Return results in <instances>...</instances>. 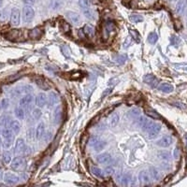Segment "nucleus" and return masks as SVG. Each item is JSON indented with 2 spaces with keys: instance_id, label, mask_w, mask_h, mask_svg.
I'll use <instances>...</instances> for the list:
<instances>
[{
  "instance_id": "nucleus-1",
  "label": "nucleus",
  "mask_w": 187,
  "mask_h": 187,
  "mask_svg": "<svg viewBox=\"0 0 187 187\" xmlns=\"http://www.w3.org/2000/svg\"><path fill=\"white\" fill-rule=\"evenodd\" d=\"M11 167L14 171H23L26 167V161L24 157L17 156L11 161Z\"/></svg>"
},
{
  "instance_id": "nucleus-2",
  "label": "nucleus",
  "mask_w": 187,
  "mask_h": 187,
  "mask_svg": "<svg viewBox=\"0 0 187 187\" xmlns=\"http://www.w3.org/2000/svg\"><path fill=\"white\" fill-rule=\"evenodd\" d=\"M35 16V11L34 9L29 6V5H25L23 9V19L24 22L26 24H29Z\"/></svg>"
},
{
  "instance_id": "nucleus-3",
  "label": "nucleus",
  "mask_w": 187,
  "mask_h": 187,
  "mask_svg": "<svg viewBox=\"0 0 187 187\" xmlns=\"http://www.w3.org/2000/svg\"><path fill=\"white\" fill-rule=\"evenodd\" d=\"M115 30V24L113 22H107L102 28V37L103 39H108L110 34Z\"/></svg>"
},
{
  "instance_id": "nucleus-4",
  "label": "nucleus",
  "mask_w": 187,
  "mask_h": 187,
  "mask_svg": "<svg viewBox=\"0 0 187 187\" xmlns=\"http://www.w3.org/2000/svg\"><path fill=\"white\" fill-rule=\"evenodd\" d=\"M33 91V88L29 85H24V86H19L16 87L12 91V95L16 97H20L23 95H26V94H30V92Z\"/></svg>"
},
{
  "instance_id": "nucleus-5",
  "label": "nucleus",
  "mask_w": 187,
  "mask_h": 187,
  "mask_svg": "<svg viewBox=\"0 0 187 187\" xmlns=\"http://www.w3.org/2000/svg\"><path fill=\"white\" fill-rule=\"evenodd\" d=\"M21 22V12L17 8H13L11 11V24L14 26L20 24Z\"/></svg>"
},
{
  "instance_id": "nucleus-6",
  "label": "nucleus",
  "mask_w": 187,
  "mask_h": 187,
  "mask_svg": "<svg viewBox=\"0 0 187 187\" xmlns=\"http://www.w3.org/2000/svg\"><path fill=\"white\" fill-rule=\"evenodd\" d=\"M33 100H34V97L31 95V94H26V95H24L20 99L19 105H20V107H22L24 110H26V109H28L30 107V105L32 104Z\"/></svg>"
},
{
  "instance_id": "nucleus-7",
  "label": "nucleus",
  "mask_w": 187,
  "mask_h": 187,
  "mask_svg": "<svg viewBox=\"0 0 187 187\" xmlns=\"http://www.w3.org/2000/svg\"><path fill=\"white\" fill-rule=\"evenodd\" d=\"M3 180H4L5 183H7V184H9V185H14V184H16V183L19 182L20 178H19L17 175L13 174V173L7 172V173L4 175Z\"/></svg>"
},
{
  "instance_id": "nucleus-8",
  "label": "nucleus",
  "mask_w": 187,
  "mask_h": 187,
  "mask_svg": "<svg viewBox=\"0 0 187 187\" xmlns=\"http://www.w3.org/2000/svg\"><path fill=\"white\" fill-rule=\"evenodd\" d=\"M66 16H67V18L68 19V21H69L71 24H75V25H79V24L81 23L80 16L78 13L74 12V11H67Z\"/></svg>"
},
{
  "instance_id": "nucleus-9",
  "label": "nucleus",
  "mask_w": 187,
  "mask_h": 187,
  "mask_svg": "<svg viewBox=\"0 0 187 187\" xmlns=\"http://www.w3.org/2000/svg\"><path fill=\"white\" fill-rule=\"evenodd\" d=\"M172 144V137L170 136H164L159 140H157L156 145L162 148L169 147Z\"/></svg>"
},
{
  "instance_id": "nucleus-10",
  "label": "nucleus",
  "mask_w": 187,
  "mask_h": 187,
  "mask_svg": "<svg viewBox=\"0 0 187 187\" xmlns=\"http://www.w3.org/2000/svg\"><path fill=\"white\" fill-rule=\"evenodd\" d=\"M25 152V143L23 138H18L15 142L14 153L16 154H22Z\"/></svg>"
},
{
  "instance_id": "nucleus-11",
  "label": "nucleus",
  "mask_w": 187,
  "mask_h": 187,
  "mask_svg": "<svg viewBox=\"0 0 187 187\" xmlns=\"http://www.w3.org/2000/svg\"><path fill=\"white\" fill-rule=\"evenodd\" d=\"M138 180L140 184H148L151 181V175L147 170H141L138 173Z\"/></svg>"
},
{
  "instance_id": "nucleus-12",
  "label": "nucleus",
  "mask_w": 187,
  "mask_h": 187,
  "mask_svg": "<svg viewBox=\"0 0 187 187\" xmlns=\"http://www.w3.org/2000/svg\"><path fill=\"white\" fill-rule=\"evenodd\" d=\"M59 100H60V97H59V95L56 93V92H54V91H53V92H51L50 94H49V96H48V105H49V107H54V105H56L58 102H59Z\"/></svg>"
},
{
  "instance_id": "nucleus-13",
  "label": "nucleus",
  "mask_w": 187,
  "mask_h": 187,
  "mask_svg": "<svg viewBox=\"0 0 187 187\" xmlns=\"http://www.w3.org/2000/svg\"><path fill=\"white\" fill-rule=\"evenodd\" d=\"M143 81L146 84H148L151 87H153V88H155L158 85V80L153 74H147V75H145L144 78H143Z\"/></svg>"
},
{
  "instance_id": "nucleus-14",
  "label": "nucleus",
  "mask_w": 187,
  "mask_h": 187,
  "mask_svg": "<svg viewBox=\"0 0 187 187\" xmlns=\"http://www.w3.org/2000/svg\"><path fill=\"white\" fill-rule=\"evenodd\" d=\"M160 130H161V125H160L159 124H155V123H154V124H153V126L150 128V130L147 132V133H148V137H149L150 139H153V138L156 137L157 135L159 134Z\"/></svg>"
},
{
  "instance_id": "nucleus-15",
  "label": "nucleus",
  "mask_w": 187,
  "mask_h": 187,
  "mask_svg": "<svg viewBox=\"0 0 187 187\" xmlns=\"http://www.w3.org/2000/svg\"><path fill=\"white\" fill-rule=\"evenodd\" d=\"M36 105L38 108H43L46 105L47 102V96L45 95L44 93H39L38 95L37 96L36 99H35Z\"/></svg>"
},
{
  "instance_id": "nucleus-16",
  "label": "nucleus",
  "mask_w": 187,
  "mask_h": 187,
  "mask_svg": "<svg viewBox=\"0 0 187 187\" xmlns=\"http://www.w3.org/2000/svg\"><path fill=\"white\" fill-rule=\"evenodd\" d=\"M44 134H45V124L43 122H40L36 128L35 137H37V139H41Z\"/></svg>"
},
{
  "instance_id": "nucleus-17",
  "label": "nucleus",
  "mask_w": 187,
  "mask_h": 187,
  "mask_svg": "<svg viewBox=\"0 0 187 187\" xmlns=\"http://www.w3.org/2000/svg\"><path fill=\"white\" fill-rule=\"evenodd\" d=\"M97 162L99 164H109L111 162V156L107 153L101 154L97 156Z\"/></svg>"
},
{
  "instance_id": "nucleus-18",
  "label": "nucleus",
  "mask_w": 187,
  "mask_h": 187,
  "mask_svg": "<svg viewBox=\"0 0 187 187\" xmlns=\"http://www.w3.org/2000/svg\"><path fill=\"white\" fill-rule=\"evenodd\" d=\"M36 83H37V85L40 88V89H42V90H49L50 89V84H49V82L47 81L44 78H42V77H39V78H37L36 79Z\"/></svg>"
},
{
  "instance_id": "nucleus-19",
  "label": "nucleus",
  "mask_w": 187,
  "mask_h": 187,
  "mask_svg": "<svg viewBox=\"0 0 187 187\" xmlns=\"http://www.w3.org/2000/svg\"><path fill=\"white\" fill-rule=\"evenodd\" d=\"M158 90L160 92H163V93H166V94H169L171 92H173L174 88L171 84L167 83V82H162L161 84L158 85Z\"/></svg>"
},
{
  "instance_id": "nucleus-20",
  "label": "nucleus",
  "mask_w": 187,
  "mask_h": 187,
  "mask_svg": "<svg viewBox=\"0 0 187 187\" xmlns=\"http://www.w3.org/2000/svg\"><path fill=\"white\" fill-rule=\"evenodd\" d=\"M62 114H63V110L60 106H58L54 112V124H59L62 121Z\"/></svg>"
},
{
  "instance_id": "nucleus-21",
  "label": "nucleus",
  "mask_w": 187,
  "mask_h": 187,
  "mask_svg": "<svg viewBox=\"0 0 187 187\" xmlns=\"http://www.w3.org/2000/svg\"><path fill=\"white\" fill-rule=\"evenodd\" d=\"M154 124V123L153 122V119L151 120L150 118L144 117V120H143V122H142L141 125H140V127L142 128V130H143V131L148 132V131L150 130V128L153 126V124Z\"/></svg>"
},
{
  "instance_id": "nucleus-22",
  "label": "nucleus",
  "mask_w": 187,
  "mask_h": 187,
  "mask_svg": "<svg viewBox=\"0 0 187 187\" xmlns=\"http://www.w3.org/2000/svg\"><path fill=\"white\" fill-rule=\"evenodd\" d=\"M64 5V0H51L50 1V7L53 11H58L60 10Z\"/></svg>"
},
{
  "instance_id": "nucleus-23",
  "label": "nucleus",
  "mask_w": 187,
  "mask_h": 187,
  "mask_svg": "<svg viewBox=\"0 0 187 187\" xmlns=\"http://www.w3.org/2000/svg\"><path fill=\"white\" fill-rule=\"evenodd\" d=\"M187 6V0H180L176 5V12L178 14H181Z\"/></svg>"
},
{
  "instance_id": "nucleus-24",
  "label": "nucleus",
  "mask_w": 187,
  "mask_h": 187,
  "mask_svg": "<svg viewBox=\"0 0 187 187\" xmlns=\"http://www.w3.org/2000/svg\"><path fill=\"white\" fill-rule=\"evenodd\" d=\"M43 34V31L39 28V27H36L32 30H30L29 32V37L31 38H39Z\"/></svg>"
},
{
  "instance_id": "nucleus-25",
  "label": "nucleus",
  "mask_w": 187,
  "mask_h": 187,
  "mask_svg": "<svg viewBox=\"0 0 187 187\" xmlns=\"http://www.w3.org/2000/svg\"><path fill=\"white\" fill-rule=\"evenodd\" d=\"M82 12H83L84 16H85L87 19H89V20H95V19H96V17H97V15H96L95 11H92L90 8H87V9H82Z\"/></svg>"
},
{
  "instance_id": "nucleus-26",
  "label": "nucleus",
  "mask_w": 187,
  "mask_h": 187,
  "mask_svg": "<svg viewBox=\"0 0 187 187\" xmlns=\"http://www.w3.org/2000/svg\"><path fill=\"white\" fill-rule=\"evenodd\" d=\"M14 114L16 116L17 119L19 120H24V116H25V110L22 107H17L14 111Z\"/></svg>"
},
{
  "instance_id": "nucleus-27",
  "label": "nucleus",
  "mask_w": 187,
  "mask_h": 187,
  "mask_svg": "<svg viewBox=\"0 0 187 187\" xmlns=\"http://www.w3.org/2000/svg\"><path fill=\"white\" fill-rule=\"evenodd\" d=\"M11 119L10 116L7 115H3V116H0V126H3V127H10Z\"/></svg>"
},
{
  "instance_id": "nucleus-28",
  "label": "nucleus",
  "mask_w": 187,
  "mask_h": 187,
  "mask_svg": "<svg viewBox=\"0 0 187 187\" xmlns=\"http://www.w3.org/2000/svg\"><path fill=\"white\" fill-rule=\"evenodd\" d=\"M106 145H107V141H105V140L99 139L98 141L93 146V148L95 149L96 152H100V151L104 150V148L106 147Z\"/></svg>"
},
{
  "instance_id": "nucleus-29",
  "label": "nucleus",
  "mask_w": 187,
  "mask_h": 187,
  "mask_svg": "<svg viewBox=\"0 0 187 187\" xmlns=\"http://www.w3.org/2000/svg\"><path fill=\"white\" fill-rule=\"evenodd\" d=\"M10 128L14 132V134H18L21 130V124L18 121H11L10 124Z\"/></svg>"
},
{
  "instance_id": "nucleus-30",
  "label": "nucleus",
  "mask_w": 187,
  "mask_h": 187,
  "mask_svg": "<svg viewBox=\"0 0 187 187\" xmlns=\"http://www.w3.org/2000/svg\"><path fill=\"white\" fill-rule=\"evenodd\" d=\"M2 137L4 138H14V132L8 127H5L2 130Z\"/></svg>"
},
{
  "instance_id": "nucleus-31",
  "label": "nucleus",
  "mask_w": 187,
  "mask_h": 187,
  "mask_svg": "<svg viewBox=\"0 0 187 187\" xmlns=\"http://www.w3.org/2000/svg\"><path fill=\"white\" fill-rule=\"evenodd\" d=\"M82 29H83L85 35L88 37H93L94 35H95V27L90 25V24H85Z\"/></svg>"
},
{
  "instance_id": "nucleus-32",
  "label": "nucleus",
  "mask_w": 187,
  "mask_h": 187,
  "mask_svg": "<svg viewBox=\"0 0 187 187\" xmlns=\"http://www.w3.org/2000/svg\"><path fill=\"white\" fill-rule=\"evenodd\" d=\"M119 121H120V117L117 113H113L110 119V125L111 127H115L118 124H119Z\"/></svg>"
},
{
  "instance_id": "nucleus-33",
  "label": "nucleus",
  "mask_w": 187,
  "mask_h": 187,
  "mask_svg": "<svg viewBox=\"0 0 187 187\" xmlns=\"http://www.w3.org/2000/svg\"><path fill=\"white\" fill-rule=\"evenodd\" d=\"M150 175H151V178H153L154 180H158L160 179V173L159 171L154 167H150Z\"/></svg>"
},
{
  "instance_id": "nucleus-34",
  "label": "nucleus",
  "mask_w": 187,
  "mask_h": 187,
  "mask_svg": "<svg viewBox=\"0 0 187 187\" xmlns=\"http://www.w3.org/2000/svg\"><path fill=\"white\" fill-rule=\"evenodd\" d=\"M129 20L132 22V23H140L143 21V17L141 15H138V14H132L129 16Z\"/></svg>"
},
{
  "instance_id": "nucleus-35",
  "label": "nucleus",
  "mask_w": 187,
  "mask_h": 187,
  "mask_svg": "<svg viewBox=\"0 0 187 187\" xmlns=\"http://www.w3.org/2000/svg\"><path fill=\"white\" fill-rule=\"evenodd\" d=\"M158 40V36L155 32H152L148 36V42L151 44H155Z\"/></svg>"
},
{
  "instance_id": "nucleus-36",
  "label": "nucleus",
  "mask_w": 187,
  "mask_h": 187,
  "mask_svg": "<svg viewBox=\"0 0 187 187\" xmlns=\"http://www.w3.org/2000/svg\"><path fill=\"white\" fill-rule=\"evenodd\" d=\"M128 116L131 119H137L138 116H140V111L138 109H132L130 111H128Z\"/></svg>"
},
{
  "instance_id": "nucleus-37",
  "label": "nucleus",
  "mask_w": 187,
  "mask_h": 187,
  "mask_svg": "<svg viewBox=\"0 0 187 187\" xmlns=\"http://www.w3.org/2000/svg\"><path fill=\"white\" fill-rule=\"evenodd\" d=\"M91 172L97 176V177H100L102 178L103 177V171L99 168V167H91Z\"/></svg>"
},
{
  "instance_id": "nucleus-38",
  "label": "nucleus",
  "mask_w": 187,
  "mask_h": 187,
  "mask_svg": "<svg viewBox=\"0 0 187 187\" xmlns=\"http://www.w3.org/2000/svg\"><path fill=\"white\" fill-rule=\"evenodd\" d=\"M145 113H146V115H148L151 119H159V115H158L154 110L147 109V110H145Z\"/></svg>"
},
{
  "instance_id": "nucleus-39",
  "label": "nucleus",
  "mask_w": 187,
  "mask_h": 187,
  "mask_svg": "<svg viewBox=\"0 0 187 187\" xmlns=\"http://www.w3.org/2000/svg\"><path fill=\"white\" fill-rule=\"evenodd\" d=\"M130 181H131V175L129 173L123 174L122 180H121V183L124 184V185H127V184H129Z\"/></svg>"
},
{
  "instance_id": "nucleus-40",
  "label": "nucleus",
  "mask_w": 187,
  "mask_h": 187,
  "mask_svg": "<svg viewBox=\"0 0 187 187\" xmlns=\"http://www.w3.org/2000/svg\"><path fill=\"white\" fill-rule=\"evenodd\" d=\"M3 160L6 164H10L11 163L12 161V158H11V154L9 152V151H5L3 153Z\"/></svg>"
},
{
  "instance_id": "nucleus-41",
  "label": "nucleus",
  "mask_w": 187,
  "mask_h": 187,
  "mask_svg": "<svg viewBox=\"0 0 187 187\" xmlns=\"http://www.w3.org/2000/svg\"><path fill=\"white\" fill-rule=\"evenodd\" d=\"M126 60H127L126 54H119V55H117V56L115 57V61H116L117 63L121 64V65L124 64V63L126 62Z\"/></svg>"
},
{
  "instance_id": "nucleus-42",
  "label": "nucleus",
  "mask_w": 187,
  "mask_h": 187,
  "mask_svg": "<svg viewBox=\"0 0 187 187\" xmlns=\"http://www.w3.org/2000/svg\"><path fill=\"white\" fill-rule=\"evenodd\" d=\"M13 143V138H4V141L2 142V145L5 149H10Z\"/></svg>"
},
{
  "instance_id": "nucleus-43",
  "label": "nucleus",
  "mask_w": 187,
  "mask_h": 187,
  "mask_svg": "<svg viewBox=\"0 0 187 187\" xmlns=\"http://www.w3.org/2000/svg\"><path fill=\"white\" fill-rule=\"evenodd\" d=\"M10 106V99L8 98H3L0 102V110H6Z\"/></svg>"
},
{
  "instance_id": "nucleus-44",
  "label": "nucleus",
  "mask_w": 187,
  "mask_h": 187,
  "mask_svg": "<svg viewBox=\"0 0 187 187\" xmlns=\"http://www.w3.org/2000/svg\"><path fill=\"white\" fill-rule=\"evenodd\" d=\"M79 5L81 9H87L90 8L91 3L89 0H79Z\"/></svg>"
},
{
  "instance_id": "nucleus-45",
  "label": "nucleus",
  "mask_w": 187,
  "mask_h": 187,
  "mask_svg": "<svg viewBox=\"0 0 187 187\" xmlns=\"http://www.w3.org/2000/svg\"><path fill=\"white\" fill-rule=\"evenodd\" d=\"M129 32H130L131 37H134V38L136 39V41H137V42H139V40H140V36H139L138 32H137V30H135V29H130V30H129Z\"/></svg>"
},
{
  "instance_id": "nucleus-46",
  "label": "nucleus",
  "mask_w": 187,
  "mask_h": 187,
  "mask_svg": "<svg viewBox=\"0 0 187 187\" xmlns=\"http://www.w3.org/2000/svg\"><path fill=\"white\" fill-rule=\"evenodd\" d=\"M32 115H33V118H34V119H36V120L39 119L40 116H41V111H40V108L37 107V109H34V110H33V112H32Z\"/></svg>"
},
{
  "instance_id": "nucleus-47",
  "label": "nucleus",
  "mask_w": 187,
  "mask_h": 187,
  "mask_svg": "<svg viewBox=\"0 0 187 187\" xmlns=\"http://www.w3.org/2000/svg\"><path fill=\"white\" fill-rule=\"evenodd\" d=\"M157 155H158V158L166 160V161L170 159V154H169V153H167V152H161Z\"/></svg>"
},
{
  "instance_id": "nucleus-48",
  "label": "nucleus",
  "mask_w": 187,
  "mask_h": 187,
  "mask_svg": "<svg viewBox=\"0 0 187 187\" xmlns=\"http://www.w3.org/2000/svg\"><path fill=\"white\" fill-rule=\"evenodd\" d=\"M114 169L111 167H107L105 169H104V175L105 176H111V175H113L114 174Z\"/></svg>"
},
{
  "instance_id": "nucleus-49",
  "label": "nucleus",
  "mask_w": 187,
  "mask_h": 187,
  "mask_svg": "<svg viewBox=\"0 0 187 187\" xmlns=\"http://www.w3.org/2000/svg\"><path fill=\"white\" fill-rule=\"evenodd\" d=\"M100 138L99 137H92L90 139H89V145L91 146V147H93L94 145H95L98 140H99Z\"/></svg>"
},
{
  "instance_id": "nucleus-50",
  "label": "nucleus",
  "mask_w": 187,
  "mask_h": 187,
  "mask_svg": "<svg viewBox=\"0 0 187 187\" xmlns=\"http://www.w3.org/2000/svg\"><path fill=\"white\" fill-rule=\"evenodd\" d=\"M62 51H63V54L66 56V57H68L69 54H70V50L68 49V47L67 45H65L63 48H62Z\"/></svg>"
},
{
  "instance_id": "nucleus-51",
  "label": "nucleus",
  "mask_w": 187,
  "mask_h": 187,
  "mask_svg": "<svg viewBox=\"0 0 187 187\" xmlns=\"http://www.w3.org/2000/svg\"><path fill=\"white\" fill-rule=\"evenodd\" d=\"M7 11L5 10L0 11V21H5L7 19Z\"/></svg>"
},
{
  "instance_id": "nucleus-52",
  "label": "nucleus",
  "mask_w": 187,
  "mask_h": 187,
  "mask_svg": "<svg viewBox=\"0 0 187 187\" xmlns=\"http://www.w3.org/2000/svg\"><path fill=\"white\" fill-rule=\"evenodd\" d=\"M52 133L51 132H48V133H47L46 135L44 134V136H43V137L42 138H44V141L45 142H47V141H49V140L51 139V137H52Z\"/></svg>"
},
{
  "instance_id": "nucleus-53",
  "label": "nucleus",
  "mask_w": 187,
  "mask_h": 187,
  "mask_svg": "<svg viewBox=\"0 0 187 187\" xmlns=\"http://www.w3.org/2000/svg\"><path fill=\"white\" fill-rule=\"evenodd\" d=\"M180 150H179V148H175V150H174V152H173V155H174V157L176 158V159H178L179 157H180Z\"/></svg>"
},
{
  "instance_id": "nucleus-54",
  "label": "nucleus",
  "mask_w": 187,
  "mask_h": 187,
  "mask_svg": "<svg viewBox=\"0 0 187 187\" xmlns=\"http://www.w3.org/2000/svg\"><path fill=\"white\" fill-rule=\"evenodd\" d=\"M23 2L25 4V5H29V6H32L35 2L36 0H23Z\"/></svg>"
},
{
  "instance_id": "nucleus-55",
  "label": "nucleus",
  "mask_w": 187,
  "mask_h": 187,
  "mask_svg": "<svg viewBox=\"0 0 187 187\" xmlns=\"http://www.w3.org/2000/svg\"><path fill=\"white\" fill-rule=\"evenodd\" d=\"M27 137H28V138H32L33 137V130L32 129H30L29 131H28V133H27Z\"/></svg>"
},
{
  "instance_id": "nucleus-56",
  "label": "nucleus",
  "mask_w": 187,
  "mask_h": 187,
  "mask_svg": "<svg viewBox=\"0 0 187 187\" xmlns=\"http://www.w3.org/2000/svg\"><path fill=\"white\" fill-rule=\"evenodd\" d=\"M3 177H4V175H3V171H2L1 168H0V180H1L3 179Z\"/></svg>"
},
{
  "instance_id": "nucleus-57",
  "label": "nucleus",
  "mask_w": 187,
  "mask_h": 187,
  "mask_svg": "<svg viewBox=\"0 0 187 187\" xmlns=\"http://www.w3.org/2000/svg\"><path fill=\"white\" fill-rule=\"evenodd\" d=\"M89 1H90L91 4H97V3H98L97 0H89Z\"/></svg>"
},
{
  "instance_id": "nucleus-58",
  "label": "nucleus",
  "mask_w": 187,
  "mask_h": 187,
  "mask_svg": "<svg viewBox=\"0 0 187 187\" xmlns=\"http://www.w3.org/2000/svg\"><path fill=\"white\" fill-rule=\"evenodd\" d=\"M2 4H3V0H0V7L2 6Z\"/></svg>"
},
{
  "instance_id": "nucleus-59",
  "label": "nucleus",
  "mask_w": 187,
  "mask_h": 187,
  "mask_svg": "<svg viewBox=\"0 0 187 187\" xmlns=\"http://www.w3.org/2000/svg\"><path fill=\"white\" fill-rule=\"evenodd\" d=\"M1 144H2V141H1V138H0V146H1Z\"/></svg>"
},
{
  "instance_id": "nucleus-60",
  "label": "nucleus",
  "mask_w": 187,
  "mask_h": 187,
  "mask_svg": "<svg viewBox=\"0 0 187 187\" xmlns=\"http://www.w3.org/2000/svg\"><path fill=\"white\" fill-rule=\"evenodd\" d=\"M0 93H1V91H0Z\"/></svg>"
}]
</instances>
